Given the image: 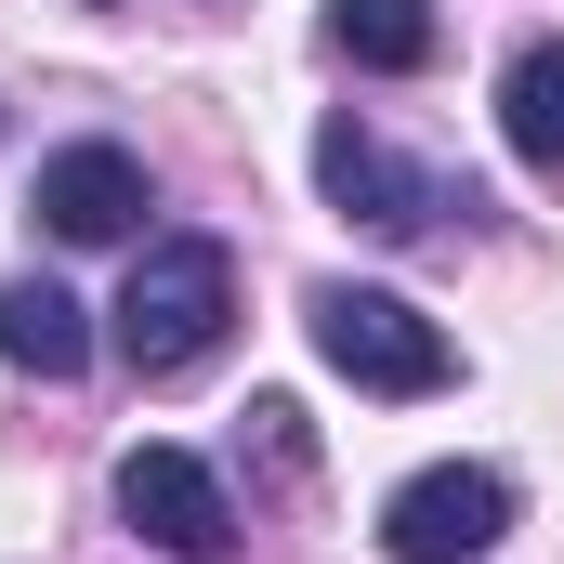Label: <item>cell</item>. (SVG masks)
<instances>
[{"mask_svg":"<svg viewBox=\"0 0 564 564\" xmlns=\"http://www.w3.org/2000/svg\"><path fill=\"white\" fill-rule=\"evenodd\" d=\"M119 525H132L144 552H171V564H224L237 552V499H224V473L197 446H132L119 459Z\"/></svg>","mask_w":564,"mask_h":564,"instance_id":"5b68a950","label":"cell"},{"mask_svg":"<svg viewBox=\"0 0 564 564\" xmlns=\"http://www.w3.org/2000/svg\"><path fill=\"white\" fill-rule=\"evenodd\" d=\"M433 0H328V53L341 66H381V79H421L433 66Z\"/></svg>","mask_w":564,"mask_h":564,"instance_id":"9c48e42d","label":"cell"},{"mask_svg":"<svg viewBox=\"0 0 564 564\" xmlns=\"http://www.w3.org/2000/svg\"><path fill=\"white\" fill-rule=\"evenodd\" d=\"M302 328H315V355H328L355 394H446V381H459L446 328H433L408 289H355V276H328L315 302H302Z\"/></svg>","mask_w":564,"mask_h":564,"instance_id":"7a4b0ae2","label":"cell"},{"mask_svg":"<svg viewBox=\"0 0 564 564\" xmlns=\"http://www.w3.org/2000/svg\"><path fill=\"white\" fill-rule=\"evenodd\" d=\"M224 315H237L224 237H144L132 289H119V355H132V381H184V368L224 341Z\"/></svg>","mask_w":564,"mask_h":564,"instance_id":"6da1fadb","label":"cell"},{"mask_svg":"<svg viewBox=\"0 0 564 564\" xmlns=\"http://www.w3.org/2000/svg\"><path fill=\"white\" fill-rule=\"evenodd\" d=\"M0 355H13L26 381H79V368H93V315L53 276H13L0 289Z\"/></svg>","mask_w":564,"mask_h":564,"instance_id":"52a82bcc","label":"cell"},{"mask_svg":"<svg viewBox=\"0 0 564 564\" xmlns=\"http://www.w3.org/2000/svg\"><path fill=\"white\" fill-rule=\"evenodd\" d=\"M499 539H512V473H486V459H433V473H408L381 499V552L394 564H473Z\"/></svg>","mask_w":564,"mask_h":564,"instance_id":"277c9868","label":"cell"},{"mask_svg":"<svg viewBox=\"0 0 564 564\" xmlns=\"http://www.w3.org/2000/svg\"><path fill=\"white\" fill-rule=\"evenodd\" d=\"M26 210H40V237H66V250H119L144 224V158L132 144H53Z\"/></svg>","mask_w":564,"mask_h":564,"instance_id":"8992f818","label":"cell"},{"mask_svg":"<svg viewBox=\"0 0 564 564\" xmlns=\"http://www.w3.org/2000/svg\"><path fill=\"white\" fill-rule=\"evenodd\" d=\"M315 184H328V210H341V224H368V237H394V250L433 237V224H486V197H473V184H446V171H421V158H394L355 106L315 132Z\"/></svg>","mask_w":564,"mask_h":564,"instance_id":"3957f363","label":"cell"},{"mask_svg":"<svg viewBox=\"0 0 564 564\" xmlns=\"http://www.w3.org/2000/svg\"><path fill=\"white\" fill-rule=\"evenodd\" d=\"M499 132H512L525 171L564 184V40H525V53L499 66Z\"/></svg>","mask_w":564,"mask_h":564,"instance_id":"ba28073f","label":"cell"}]
</instances>
